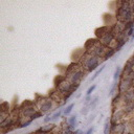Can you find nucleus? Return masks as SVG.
<instances>
[{
    "label": "nucleus",
    "mask_w": 134,
    "mask_h": 134,
    "mask_svg": "<svg viewBox=\"0 0 134 134\" xmlns=\"http://www.w3.org/2000/svg\"><path fill=\"white\" fill-rule=\"evenodd\" d=\"M81 133H82L81 130H76V132H75V134H81Z\"/></svg>",
    "instance_id": "obj_12"
},
{
    "label": "nucleus",
    "mask_w": 134,
    "mask_h": 134,
    "mask_svg": "<svg viewBox=\"0 0 134 134\" xmlns=\"http://www.w3.org/2000/svg\"><path fill=\"white\" fill-rule=\"evenodd\" d=\"M31 123H32V122H27V123H25V124H23V125L21 126V128H24V127H27L29 125H31Z\"/></svg>",
    "instance_id": "obj_10"
},
{
    "label": "nucleus",
    "mask_w": 134,
    "mask_h": 134,
    "mask_svg": "<svg viewBox=\"0 0 134 134\" xmlns=\"http://www.w3.org/2000/svg\"><path fill=\"white\" fill-rule=\"evenodd\" d=\"M87 112H88V109H87V108H83L82 113H83V114H87Z\"/></svg>",
    "instance_id": "obj_11"
},
{
    "label": "nucleus",
    "mask_w": 134,
    "mask_h": 134,
    "mask_svg": "<svg viewBox=\"0 0 134 134\" xmlns=\"http://www.w3.org/2000/svg\"><path fill=\"white\" fill-rule=\"evenodd\" d=\"M119 73H121V67H117V68H116V70H115V72H114V76H113L114 81H116V80H117V77H118Z\"/></svg>",
    "instance_id": "obj_5"
},
{
    "label": "nucleus",
    "mask_w": 134,
    "mask_h": 134,
    "mask_svg": "<svg viewBox=\"0 0 134 134\" xmlns=\"http://www.w3.org/2000/svg\"><path fill=\"white\" fill-rule=\"evenodd\" d=\"M75 121H76V116H75V115H73V116H71V117L69 118V123L71 124V126H75V124H74Z\"/></svg>",
    "instance_id": "obj_8"
},
{
    "label": "nucleus",
    "mask_w": 134,
    "mask_h": 134,
    "mask_svg": "<svg viewBox=\"0 0 134 134\" xmlns=\"http://www.w3.org/2000/svg\"><path fill=\"white\" fill-rule=\"evenodd\" d=\"M93 130H94V128H93V127H91V128H90V129H89V130L86 132V134H91V133L93 132Z\"/></svg>",
    "instance_id": "obj_9"
},
{
    "label": "nucleus",
    "mask_w": 134,
    "mask_h": 134,
    "mask_svg": "<svg viewBox=\"0 0 134 134\" xmlns=\"http://www.w3.org/2000/svg\"><path fill=\"white\" fill-rule=\"evenodd\" d=\"M50 107H51V103H50V102H47V103H45V104H43V105H42L41 109H42L43 111H46V110L50 109Z\"/></svg>",
    "instance_id": "obj_1"
},
{
    "label": "nucleus",
    "mask_w": 134,
    "mask_h": 134,
    "mask_svg": "<svg viewBox=\"0 0 134 134\" xmlns=\"http://www.w3.org/2000/svg\"><path fill=\"white\" fill-rule=\"evenodd\" d=\"M73 106H74V103H72V104H70L68 107H67V108L64 110V113L65 114H69L70 112H71V110H72V108H73Z\"/></svg>",
    "instance_id": "obj_3"
},
{
    "label": "nucleus",
    "mask_w": 134,
    "mask_h": 134,
    "mask_svg": "<svg viewBox=\"0 0 134 134\" xmlns=\"http://www.w3.org/2000/svg\"><path fill=\"white\" fill-rule=\"evenodd\" d=\"M104 68H105V66H102V67H101V69H98V70L95 72V74H94V75L92 76V79H91V81H92V80H94V79H95V77H96V76H97V75H98V74L104 70Z\"/></svg>",
    "instance_id": "obj_6"
},
{
    "label": "nucleus",
    "mask_w": 134,
    "mask_h": 134,
    "mask_svg": "<svg viewBox=\"0 0 134 134\" xmlns=\"http://www.w3.org/2000/svg\"><path fill=\"white\" fill-rule=\"evenodd\" d=\"M61 113H62V110H59V112L55 113V114H53V116L51 117V121H56V119H58V118L61 116Z\"/></svg>",
    "instance_id": "obj_4"
},
{
    "label": "nucleus",
    "mask_w": 134,
    "mask_h": 134,
    "mask_svg": "<svg viewBox=\"0 0 134 134\" xmlns=\"http://www.w3.org/2000/svg\"><path fill=\"white\" fill-rule=\"evenodd\" d=\"M95 88H96V85H92V86H91V87H90V88L87 90V93H86V95H90V94L93 92V90H94Z\"/></svg>",
    "instance_id": "obj_7"
},
{
    "label": "nucleus",
    "mask_w": 134,
    "mask_h": 134,
    "mask_svg": "<svg viewBox=\"0 0 134 134\" xmlns=\"http://www.w3.org/2000/svg\"><path fill=\"white\" fill-rule=\"evenodd\" d=\"M109 130H110V126L108 121H106L105 123V128H104V134H109Z\"/></svg>",
    "instance_id": "obj_2"
}]
</instances>
